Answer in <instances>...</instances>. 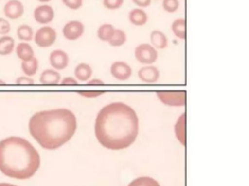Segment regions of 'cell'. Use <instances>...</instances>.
Instances as JSON below:
<instances>
[{
    "mask_svg": "<svg viewBox=\"0 0 249 186\" xmlns=\"http://www.w3.org/2000/svg\"><path fill=\"white\" fill-rule=\"evenodd\" d=\"M138 131L136 111L123 102L104 106L98 111L94 122V134L98 142L111 150L129 147L135 141Z\"/></svg>",
    "mask_w": 249,
    "mask_h": 186,
    "instance_id": "6da1fadb",
    "label": "cell"
},
{
    "mask_svg": "<svg viewBox=\"0 0 249 186\" xmlns=\"http://www.w3.org/2000/svg\"><path fill=\"white\" fill-rule=\"evenodd\" d=\"M28 130L43 148L53 150L72 139L77 130V118L68 108L41 110L29 118Z\"/></svg>",
    "mask_w": 249,
    "mask_h": 186,
    "instance_id": "7a4b0ae2",
    "label": "cell"
},
{
    "mask_svg": "<svg viewBox=\"0 0 249 186\" xmlns=\"http://www.w3.org/2000/svg\"><path fill=\"white\" fill-rule=\"evenodd\" d=\"M36 148L25 139L8 137L0 140V171L16 179H28L40 167Z\"/></svg>",
    "mask_w": 249,
    "mask_h": 186,
    "instance_id": "3957f363",
    "label": "cell"
},
{
    "mask_svg": "<svg viewBox=\"0 0 249 186\" xmlns=\"http://www.w3.org/2000/svg\"><path fill=\"white\" fill-rule=\"evenodd\" d=\"M158 99L169 107H183L186 105L185 90H158Z\"/></svg>",
    "mask_w": 249,
    "mask_h": 186,
    "instance_id": "277c9868",
    "label": "cell"
},
{
    "mask_svg": "<svg viewBox=\"0 0 249 186\" xmlns=\"http://www.w3.org/2000/svg\"><path fill=\"white\" fill-rule=\"evenodd\" d=\"M136 60L144 65H153L158 59V50L148 43L138 45L134 49Z\"/></svg>",
    "mask_w": 249,
    "mask_h": 186,
    "instance_id": "5b68a950",
    "label": "cell"
},
{
    "mask_svg": "<svg viewBox=\"0 0 249 186\" xmlns=\"http://www.w3.org/2000/svg\"><path fill=\"white\" fill-rule=\"evenodd\" d=\"M33 40L39 47L52 46L56 41V31L51 26L44 25L34 33Z\"/></svg>",
    "mask_w": 249,
    "mask_h": 186,
    "instance_id": "8992f818",
    "label": "cell"
},
{
    "mask_svg": "<svg viewBox=\"0 0 249 186\" xmlns=\"http://www.w3.org/2000/svg\"><path fill=\"white\" fill-rule=\"evenodd\" d=\"M85 32V25L80 20H70L62 28V35L68 41L78 40Z\"/></svg>",
    "mask_w": 249,
    "mask_h": 186,
    "instance_id": "52a82bcc",
    "label": "cell"
},
{
    "mask_svg": "<svg viewBox=\"0 0 249 186\" xmlns=\"http://www.w3.org/2000/svg\"><path fill=\"white\" fill-rule=\"evenodd\" d=\"M110 73L116 79L120 81H124L131 77L132 69L124 61H115L110 67Z\"/></svg>",
    "mask_w": 249,
    "mask_h": 186,
    "instance_id": "ba28073f",
    "label": "cell"
},
{
    "mask_svg": "<svg viewBox=\"0 0 249 186\" xmlns=\"http://www.w3.org/2000/svg\"><path fill=\"white\" fill-rule=\"evenodd\" d=\"M33 16L36 22L46 25L52 22L54 18V11L50 5L42 4L34 9Z\"/></svg>",
    "mask_w": 249,
    "mask_h": 186,
    "instance_id": "9c48e42d",
    "label": "cell"
},
{
    "mask_svg": "<svg viewBox=\"0 0 249 186\" xmlns=\"http://www.w3.org/2000/svg\"><path fill=\"white\" fill-rule=\"evenodd\" d=\"M4 15L9 19H18L24 14V6L19 0H9L4 5Z\"/></svg>",
    "mask_w": 249,
    "mask_h": 186,
    "instance_id": "30bf717a",
    "label": "cell"
},
{
    "mask_svg": "<svg viewBox=\"0 0 249 186\" xmlns=\"http://www.w3.org/2000/svg\"><path fill=\"white\" fill-rule=\"evenodd\" d=\"M49 60L54 70H64L68 66L69 56L62 49H54L50 53Z\"/></svg>",
    "mask_w": 249,
    "mask_h": 186,
    "instance_id": "8fae6325",
    "label": "cell"
},
{
    "mask_svg": "<svg viewBox=\"0 0 249 186\" xmlns=\"http://www.w3.org/2000/svg\"><path fill=\"white\" fill-rule=\"evenodd\" d=\"M138 78L145 83H155L160 78V71L156 66L146 65L141 67L137 72Z\"/></svg>",
    "mask_w": 249,
    "mask_h": 186,
    "instance_id": "7c38bea8",
    "label": "cell"
},
{
    "mask_svg": "<svg viewBox=\"0 0 249 186\" xmlns=\"http://www.w3.org/2000/svg\"><path fill=\"white\" fill-rule=\"evenodd\" d=\"M61 76L54 69H47L44 70L39 78V81L45 85H56L60 83Z\"/></svg>",
    "mask_w": 249,
    "mask_h": 186,
    "instance_id": "4fadbf2b",
    "label": "cell"
},
{
    "mask_svg": "<svg viewBox=\"0 0 249 186\" xmlns=\"http://www.w3.org/2000/svg\"><path fill=\"white\" fill-rule=\"evenodd\" d=\"M174 133L177 140L184 146L186 145V113L183 112L174 124Z\"/></svg>",
    "mask_w": 249,
    "mask_h": 186,
    "instance_id": "5bb4252c",
    "label": "cell"
},
{
    "mask_svg": "<svg viewBox=\"0 0 249 186\" xmlns=\"http://www.w3.org/2000/svg\"><path fill=\"white\" fill-rule=\"evenodd\" d=\"M128 20L130 23L136 26H142L147 23L148 21V15L147 13L141 8L132 9L128 13Z\"/></svg>",
    "mask_w": 249,
    "mask_h": 186,
    "instance_id": "9a60e30c",
    "label": "cell"
},
{
    "mask_svg": "<svg viewBox=\"0 0 249 186\" xmlns=\"http://www.w3.org/2000/svg\"><path fill=\"white\" fill-rule=\"evenodd\" d=\"M150 41L151 45L156 49H163L168 45V40L165 34L160 30H153L150 34Z\"/></svg>",
    "mask_w": 249,
    "mask_h": 186,
    "instance_id": "2e32d148",
    "label": "cell"
},
{
    "mask_svg": "<svg viewBox=\"0 0 249 186\" xmlns=\"http://www.w3.org/2000/svg\"><path fill=\"white\" fill-rule=\"evenodd\" d=\"M74 75L78 81H88L92 76V68L87 63H80L75 67Z\"/></svg>",
    "mask_w": 249,
    "mask_h": 186,
    "instance_id": "e0dca14e",
    "label": "cell"
},
{
    "mask_svg": "<svg viewBox=\"0 0 249 186\" xmlns=\"http://www.w3.org/2000/svg\"><path fill=\"white\" fill-rule=\"evenodd\" d=\"M16 54L21 61H27L34 57V50L27 42H20L16 46Z\"/></svg>",
    "mask_w": 249,
    "mask_h": 186,
    "instance_id": "ac0fdd59",
    "label": "cell"
},
{
    "mask_svg": "<svg viewBox=\"0 0 249 186\" xmlns=\"http://www.w3.org/2000/svg\"><path fill=\"white\" fill-rule=\"evenodd\" d=\"M15 49V40L8 35L0 37V55H9Z\"/></svg>",
    "mask_w": 249,
    "mask_h": 186,
    "instance_id": "d6986e66",
    "label": "cell"
},
{
    "mask_svg": "<svg viewBox=\"0 0 249 186\" xmlns=\"http://www.w3.org/2000/svg\"><path fill=\"white\" fill-rule=\"evenodd\" d=\"M115 29L116 28L111 23L101 24L96 32L98 39L102 42H109L115 32Z\"/></svg>",
    "mask_w": 249,
    "mask_h": 186,
    "instance_id": "ffe728a7",
    "label": "cell"
},
{
    "mask_svg": "<svg viewBox=\"0 0 249 186\" xmlns=\"http://www.w3.org/2000/svg\"><path fill=\"white\" fill-rule=\"evenodd\" d=\"M20 67H21V71L25 76L32 77L38 71V68H39L38 59L36 57H33L27 61H22Z\"/></svg>",
    "mask_w": 249,
    "mask_h": 186,
    "instance_id": "44dd1931",
    "label": "cell"
},
{
    "mask_svg": "<svg viewBox=\"0 0 249 186\" xmlns=\"http://www.w3.org/2000/svg\"><path fill=\"white\" fill-rule=\"evenodd\" d=\"M171 30L177 38H179L181 40H185L186 39V20H185V18L175 19L171 24Z\"/></svg>",
    "mask_w": 249,
    "mask_h": 186,
    "instance_id": "7402d4cb",
    "label": "cell"
},
{
    "mask_svg": "<svg viewBox=\"0 0 249 186\" xmlns=\"http://www.w3.org/2000/svg\"><path fill=\"white\" fill-rule=\"evenodd\" d=\"M17 36L21 42H30L33 40L34 31L28 24H21L17 29Z\"/></svg>",
    "mask_w": 249,
    "mask_h": 186,
    "instance_id": "603a6c76",
    "label": "cell"
},
{
    "mask_svg": "<svg viewBox=\"0 0 249 186\" xmlns=\"http://www.w3.org/2000/svg\"><path fill=\"white\" fill-rule=\"evenodd\" d=\"M126 40H127V37L125 32L123 29L116 28L112 38L108 43L111 46H121L126 42Z\"/></svg>",
    "mask_w": 249,
    "mask_h": 186,
    "instance_id": "cb8c5ba5",
    "label": "cell"
},
{
    "mask_svg": "<svg viewBox=\"0 0 249 186\" xmlns=\"http://www.w3.org/2000/svg\"><path fill=\"white\" fill-rule=\"evenodd\" d=\"M128 186H160V183L150 176H140L133 179Z\"/></svg>",
    "mask_w": 249,
    "mask_h": 186,
    "instance_id": "d4e9b609",
    "label": "cell"
},
{
    "mask_svg": "<svg viewBox=\"0 0 249 186\" xmlns=\"http://www.w3.org/2000/svg\"><path fill=\"white\" fill-rule=\"evenodd\" d=\"M162 8L167 13H174L179 8V0H162Z\"/></svg>",
    "mask_w": 249,
    "mask_h": 186,
    "instance_id": "484cf974",
    "label": "cell"
},
{
    "mask_svg": "<svg viewBox=\"0 0 249 186\" xmlns=\"http://www.w3.org/2000/svg\"><path fill=\"white\" fill-rule=\"evenodd\" d=\"M77 93L85 98L92 99V98H96L98 96L103 95L105 91L104 90H79L77 91Z\"/></svg>",
    "mask_w": 249,
    "mask_h": 186,
    "instance_id": "4316f807",
    "label": "cell"
},
{
    "mask_svg": "<svg viewBox=\"0 0 249 186\" xmlns=\"http://www.w3.org/2000/svg\"><path fill=\"white\" fill-rule=\"evenodd\" d=\"M103 6L108 10H117L122 7L124 0H102Z\"/></svg>",
    "mask_w": 249,
    "mask_h": 186,
    "instance_id": "83f0119b",
    "label": "cell"
},
{
    "mask_svg": "<svg viewBox=\"0 0 249 186\" xmlns=\"http://www.w3.org/2000/svg\"><path fill=\"white\" fill-rule=\"evenodd\" d=\"M11 31V24L7 18L0 17V35L5 36Z\"/></svg>",
    "mask_w": 249,
    "mask_h": 186,
    "instance_id": "f1b7e54d",
    "label": "cell"
},
{
    "mask_svg": "<svg viewBox=\"0 0 249 186\" xmlns=\"http://www.w3.org/2000/svg\"><path fill=\"white\" fill-rule=\"evenodd\" d=\"M61 1L70 10H78L83 5V0H61Z\"/></svg>",
    "mask_w": 249,
    "mask_h": 186,
    "instance_id": "f546056e",
    "label": "cell"
},
{
    "mask_svg": "<svg viewBox=\"0 0 249 186\" xmlns=\"http://www.w3.org/2000/svg\"><path fill=\"white\" fill-rule=\"evenodd\" d=\"M16 83H17V84L29 85V84H33V83H34V80H33V78H31V77L24 76V77H18V78L16 79Z\"/></svg>",
    "mask_w": 249,
    "mask_h": 186,
    "instance_id": "4dcf8cb0",
    "label": "cell"
},
{
    "mask_svg": "<svg viewBox=\"0 0 249 186\" xmlns=\"http://www.w3.org/2000/svg\"><path fill=\"white\" fill-rule=\"evenodd\" d=\"M60 83L63 84V85H77L78 80L75 78H72V77H65V78H61Z\"/></svg>",
    "mask_w": 249,
    "mask_h": 186,
    "instance_id": "1f68e13d",
    "label": "cell"
},
{
    "mask_svg": "<svg viewBox=\"0 0 249 186\" xmlns=\"http://www.w3.org/2000/svg\"><path fill=\"white\" fill-rule=\"evenodd\" d=\"M151 1L152 0H132V2L136 6H138L140 8H146V7L150 6L151 5Z\"/></svg>",
    "mask_w": 249,
    "mask_h": 186,
    "instance_id": "d6a6232c",
    "label": "cell"
},
{
    "mask_svg": "<svg viewBox=\"0 0 249 186\" xmlns=\"http://www.w3.org/2000/svg\"><path fill=\"white\" fill-rule=\"evenodd\" d=\"M87 82H88L89 85H92V84L93 85H102V84H104V81L99 79V78H92V79L88 80Z\"/></svg>",
    "mask_w": 249,
    "mask_h": 186,
    "instance_id": "836d02e7",
    "label": "cell"
},
{
    "mask_svg": "<svg viewBox=\"0 0 249 186\" xmlns=\"http://www.w3.org/2000/svg\"><path fill=\"white\" fill-rule=\"evenodd\" d=\"M0 186H17V185H14L11 183H0Z\"/></svg>",
    "mask_w": 249,
    "mask_h": 186,
    "instance_id": "e575fe53",
    "label": "cell"
},
{
    "mask_svg": "<svg viewBox=\"0 0 249 186\" xmlns=\"http://www.w3.org/2000/svg\"><path fill=\"white\" fill-rule=\"evenodd\" d=\"M37 1H39V2H41V3H43V4H46V3L50 2L51 0H37Z\"/></svg>",
    "mask_w": 249,
    "mask_h": 186,
    "instance_id": "d590c367",
    "label": "cell"
},
{
    "mask_svg": "<svg viewBox=\"0 0 249 186\" xmlns=\"http://www.w3.org/2000/svg\"><path fill=\"white\" fill-rule=\"evenodd\" d=\"M4 83H5V82H4L3 80H1V79H0V84H4Z\"/></svg>",
    "mask_w": 249,
    "mask_h": 186,
    "instance_id": "8d00e7d4",
    "label": "cell"
}]
</instances>
